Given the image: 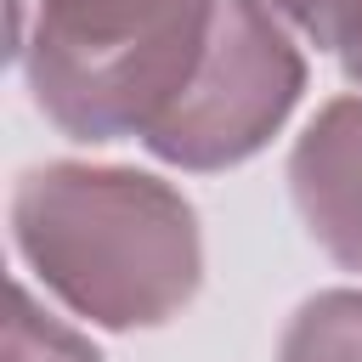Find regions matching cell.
<instances>
[{
	"label": "cell",
	"mask_w": 362,
	"mask_h": 362,
	"mask_svg": "<svg viewBox=\"0 0 362 362\" xmlns=\"http://www.w3.org/2000/svg\"><path fill=\"white\" fill-rule=\"evenodd\" d=\"M11 238L34 277L102 328H158L198 294L204 277L192 204L141 170H28L11 192Z\"/></svg>",
	"instance_id": "6da1fadb"
},
{
	"label": "cell",
	"mask_w": 362,
	"mask_h": 362,
	"mask_svg": "<svg viewBox=\"0 0 362 362\" xmlns=\"http://www.w3.org/2000/svg\"><path fill=\"white\" fill-rule=\"evenodd\" d=\"M6 362H102V351L74 334L68 322H57L28 283H11V317H6Z\"/></svg>",
	"instance_id": "8992f818"
},
{
	"label": "cell",
	"mask_w": 362,
	"mask_h": 362,
	"mask_svg": "<svg viewBox=\"0 0 362 362\" xmlns=\"http://www.w3.org/2000/svg\"><path fill=\"white\" fill-rule=\"evenodd\" d=\"M300 90L305 57L266 0H209L198 68L141 141L175 170H232L283 130Z\"/></svg>",
	"instance_id": "3957f363"
},
{
	"label": "cell",
	"mask_w": 362,
	"mask_h": 362,
	"mask_svg": "<svg viewBox=\"0 0 362 362\" xmlns=\"http://www.w3.org/2000/svg\"><path fill=\"white\" fill-rule=\"evenodd\" d=\"M266 11L300 28L317 51H334L345 79L362 85V0H266Z\"/></svg>",
	"instance_id": "52a82bcc"
},
{
	"label": "cell",
	"mask_w": 362,
	"mask_h": 362,
	"mask_svg": "<svg viewBox=\"0 0 362 362\" xmlns=\"http://www.w3.org/2000/svg\"><path fill=\"white\" fill-rule=\"evenodd\" d=\"M277 362H362V288L311 294L288 317Z\"/></svg>",
	"instance_id": "5b68a950"
},
{
	"label": "cell",
	"mask_w": 362,
	"mask_h": 362,
	"mask_svg": "<svg viewBox=\"0 0 362 362\" xmlns=\"http://www.w3.org/2000/svg\"><path fill=\"white\" fill-rule=\"evenodd\" d=\"M288 192L305 232L345 272H362V96H339L305 124L288 153Z\"/></svg>",
	"instance_id": "277c9868"
},
{
	"label": "cell",
	"mask_w": 362,
	"mask_h": 362,
	"mask_svg": "<svg viewBox=\"0 0 362 362\" xmlns=\"http://www.w3.org/2000/svg\"><path fill=\"white\" fill-rule=\"evenodd\" d=\"M209 0H17L11 45L40 113L74 141L147 136L187 90Z\"/></svg>",
	"instance_id": "7a4b0ae2"
}]
</instances>
